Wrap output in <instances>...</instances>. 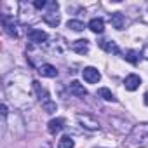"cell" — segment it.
<instances>
[{"label": "cell", "instance_id": "5b68a950", "mask_svg": "<svg viewBox=\"0 0 148 148\" xmlns=\"http://www.w3.org/2000/svg\"><path fill=\"white\" fill-rule=\"evenodd\" d=\"M68 91H70V94H71V96H75V98H84V96H87V89H86L80 82H77V80L70 82Z\"/></svg>", "mask_w": 148, "mask_h": 148}, {"label": "cell", "instance_id": "44dd1931", "mask_svg": "<svg viewBox=\"0 0 148 148\" xmlns=\"http://www.w3.org/2000/svg\"><path fill=\"white\" fill-rule=\"evenodd\" d=\"M33 7L35 9H44V7H47V2H45V0H35Z\"/></svg>", "mask_w": 148, "mask_h": 148}, {"label": "cell", "instance_id": "3957f363", "mask_svg": "<svg viewBox=\"0 0 148 148\" xmlns=\"http://www.w3.org/2000/svg\"><path fill=\"white\" fill-rule=\"evenodd\" d=\"M77 120H79V124H80L84 129H87V131H98V129H99V122H98L94 117L87 115V113H79V115H77Z\"/></svg>", "mask_w": 148, "mask_h": 148}, {"label": "cell", "instance_id": "277c9868", "mask_svg": "<svg viewBox=\"0 0 148 148\" xmlns=\"http://www.w3.org/2000/svg\"><path fill=\"white\" fill-rule=\"evenodd\" d=\"M82 77H84V80L89 82V84H98L99 79H101V73H99L94 66H87V68H84V71H82Z\"/></svg>", "mask_w": 148, "mask_h": 148}, {"label": "cell", "instance_id": "603a6c76", "mask_svg": "<svg viewBox=\"0 0 148 148\" xmlns=\"http://www.w3.org/2000/svg\"><path fill=\"white\" fill-rule=\"evenodd\" d=\"M2 117H7V105H2Z\"/></svg>", "mask_w": 148, "mask_h": 148}, {"label": "cell", "instance_id": "d6986e66", "mask_svg": "<svg viewBox=\"0 0 148 148\" xmlns=\"http://www.w3.org/2000/svg\"><path fill=\"white\" fill-rule=\"evenodd\" d=\"M129 63H132V64H138V59H139V56H138V52L136 51H127V54L124 56Z\"/></svg>", "mask_w": 148, "mask_h": 148}, {"label": "cell", "instance_id": "ba28073f", "mask_svg": "<svg viewBox=\"0 0 148 148\" xmlns=\"http://www.w3.org/2000/svg\"><path fill=\"white\" fill-rule=\"evenodd\" d=\"M139 84H141V79L136 75V73H131V75H127L125 80H124V86H125L127 91H136V89L139 87Z\"/></svg>", "mask_w": 148, "mask_h": 148}, {"label": "cell", "instance_id": "cb8c5ba5", "mask_svg": "<svg viewBox=\"0 0 148 148\" xmlns=\"http://www.w3.org/2000/svg\"><path fill=\"white\" fill-rule=\"evenodd\" d=\"M143 99H145V105H148V92H145V98Z\"/></svg>", "mask_w": 148, "mask_h": 148}, {"label": "cell", "instance_id": "7c38bea8", "mask_svg": "<svg viewBox=\"0 0 148 148\" xmlns=\"http://www.w3.org/2000/svg\"><path fill=\"white\" fill-rule=\"evenodd\" d=\"M99 47L105 49L110 54H120V49H119V45L113 40H99Z\"/></svg>", "mask_w": 148, "mask_h": 148}, {"label": "cell", "instance_id": "6da1fadb", "mask_svg": "<svg viewBox=\"0 0 148 148\" xmlns=\"http://www.w3.org/2000/svg\"><path fill=\"white\" fill-rule=\"evenodd\" d=\"M124 145H125V148H145V146H148V124L134 125Z\"/></svg>", "mask_w": 148, "mask_h": 148}, {"label": "cell", "instance_id": "9a60e30c", "mask_svg": "<svg viewBox=\"0 0 148 148\" xmlns=\"http://www.w3.org/2000/svg\"><path fill=\"white\" fill-rule=\"evenodd\" d=\"M44 21H45L49 26L56 28V26L61 23V18H59V14H58V12H49V11H47V12L44 14Z\"/></svg>", "mask_w": 148, "mask_h": 148}, {"label": "cell", "instance_id": "e0dca14e", "mask_svg": "<svg viewBox=\"0 0 148 148\" xmlns=\"http://www.w3.org/2000/svg\"><path fill=\"white\" fill-rule=\"evenodd\" d=\"M75 146V141H73L70 136H63L58 143V148H73Z\"/></svg>", "mask_w": 148, "mask_h": 148}, {"label": "cell", "instance_id": "8992f818", "mask_svg": "<svg viewBox=\"0 0 148 148\" xmlns=\"http://www.w3.org/2000/svg\"><path fill=\"white\" fill-rule=\"evenodd\" d=\"M28 40L33 42V44H44L47 40V33L42 32V30H37V28H32L28 32Z\"/></svg>", "mask_w": 148, "mask_h": 148}, {"label": "cell", "instance_id": "7402d4cb", "mask_svg": "<svg viewBox=\"0 0 148 148\" xmlns=\"http://www.w3.org/2000/svg\"><path fill=\"white\" fill-rule=\"evenodd\" d=\"M143 58H146V59H148V44L143 47Z\"/></svg>", "mask_w": 148, "mask_h": 148}, {"label": "cell", "instance_id": "ac0fdd59", "mask_svg": "<svg viewBox=\"0 0 148 148\" xmlns=\"http://www.w3.org/2000/svg\"><path fill=\"white\" fill-rule=\"evenodd\" d=\"M68 28H71L73 32H82L86 28V25L82 21H79V19H70L68 21Z\"/></svg>", "mask_w": 148, "mask_h": 148}, {"label": "cell", "instance_id": "5bb4252c", "mask_svg": "<svg viewBox=\"0 0 148 148\" xmlns=\"http://www.w3.org/2000/svg\"><path fill=\"white\" fill-rule=\"evenodd\" d=\"M32 84H33V89H35V92H37V96H38V99H40V103H42V105H44V103H47V101H51V99H49L47 91H45V89L37 82V80H33Z\"/></svg>", "mask_w": 148, "mask_h": 148}, {"label": "cell", "instance_id": "7a4b0ae2", "mask_svg": "<svg viewBox=\"0 0 148 148\" xmlns=\"http://www.w3.org/2000/svg\"><path fill=\"white\" fill-rule=\"evenodd\" d=\"M2 25H4V30L9 37H14V38L19 37V25L14 21V18H9L7 14H4L2 16Z\"/></svg>", "mask_w": 148, "mask_h": 148}, {"label": "cell", "instance_id": "2e32d148", "mask_svg": "<svg viewBox=\"0 0 148 148\" xmlns=\"http://www.w3.org/2000/svg\"><path fill=\"white\" fill-rule=\"evenodd\" d=\"M98 96L99 98H103L105 101H115V96L112 94V91L110 89H106V87H99L98 89Z\"/></svg>", "mask_w": 148, "mask_h": 148}, {"label": "cell", "instance_id": "30bf717a", "mask_svg": "<svg viewBox=\"0 0 148 148\" xmlns=\"http://www.w3.org/2000/svg\"><path fill=\"white\" fill-rule=\"evenodd\" d=\"M47 129L51 134H58L64 129V119H52L49 124H47Z\"/></svg>", "mask_w": 148, "mask_h": 148}, {"label": "cell", "instance_id": "ffe728a7", "mask_svg": "<svg viewBox=\"0 0 148 148\" xmlns=\"http://www.w3.org/2000/svg\"><path fill=\"white\" fill-rule=\"evenodd\" d=\"M42 108H44V112H47V113H52V112H56V103L51 99V101L44 103V105H42Z\"/></svg>", "mask_w": 148, "mask_h": 148}, {"label": "cell", "instance_id": "52a82bcc", "mask_svg": "<svg viewBox=\"0 0 148 148\" xmlns=\"http://www.w3.org/2000/svg\"><path fill=\"white\" fill-rule=\"evenodd\" d=\"M71 51H75L77 54H87L89 52V40L86 38H79L75 42H71Z\"/></svg>", "mask_w": 148, "mask_h": 148}, {"label": "cell", "instance_id": "d4e9b609", "mask_svg": "<svg viewBox=\"0 0 148 148\" xmlns=\"http://www.w3.org/2000/svg\"><path fill=\"white\" fill-rule=\"evenodd\" d=\"M44 148H51V146H49V145H45V146H44Z\"/></svg>", "mask_w": 148, "mask_h": 148}, {"label": "cell", "instance_id": "4fadbf2b", "mask_svg": "<svg viewBox=\"0 0 148 148\" xmlns=\"http://www.w3.org/2000/svg\"><path fill=\"white\" fill-rule=\"evenodd\" d=\"M89 30L92 33H103L105 32V21L101 18H94L89 21Z\"/></svg>", "mask_w": 148, "mask_h": 148}, {"label": "cell", "instance_id": "9c48e42d", "mask_svg": "<svg viewBox=\"0 0 148 148\" xmlns=\"http://www.w3.org/2000/svg\"><path fill=\"white\" fill-rule=\"evenodd\" d=\"M38 73H40L42 77H47V79L58 77V70H56V66H52V64H49V63L42 64V66L38 68Z\"/></svg>", "mask_w": 148, "mask_h": 148}, {"label": "cell", "instance_id": "8fae6325", "mask_svg": "<svg viewBox=\"0 0 148 148\" xmlns=\"http://www.w3.org/2000/svg\"><path fill=\"white\" fill-rule=\"evenodd\" d=\"M110 23L115 30H122L125 26V18L120 12H113V14H110Z\"/></svg>", "mask_w": 148, "mask_h": 148}]
</instances>
